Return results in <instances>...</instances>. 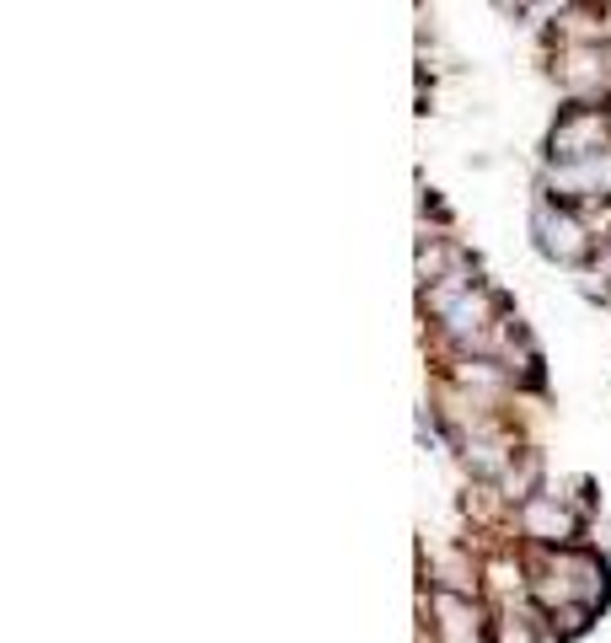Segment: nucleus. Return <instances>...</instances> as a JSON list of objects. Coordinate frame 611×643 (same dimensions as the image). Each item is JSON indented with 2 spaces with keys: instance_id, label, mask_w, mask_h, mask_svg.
Returning a JSON list of instances; mask_svg holds the SVG:
<instances>
[{
  "instance_id": "obj_1",
  "label": "nucleus",
  "mask_w": 611,
  "mask_h": 643,
  "mask_svg": "<svg viewBox=\"0 0 611 643\" xmlns=\"http://www.w3.org/2000/svg\"><path fill=\"white\" fill-rule=\"evenodd\" d=\"M611 145V119L596 108H569L564 119L553 123V140H547V156L558 166H579V161L607 156Z\"/></svg>"
},
{
  "instance_id": "obj_2",
  "label": "nucleus",
  "mask_w": 611,
  "mask_h": 643,
  "mask_svg": "<svg viewBox=\"0 0 611 643\" xmlns=\"http://www.w3.org/2000/svg\"><path fill=\"white\" fill-rule=\"evenodd\" d=\"M536 237H542V252L547 258H558V263H579L585 252H590V237H585V226L574 220L569 209H536Z\"/></svg>"
}]
</instances>
